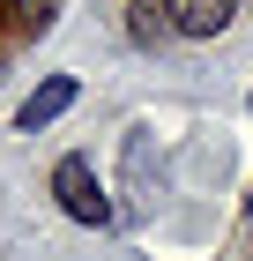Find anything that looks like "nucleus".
I'll use <instances>...</instances> for the list:
<instances>
[{
	"label": "nucleus",
	"instance_id": "39448f33",
	"mask_svg": "<svg viewBox=\"0 0 253 261\" xmlns=\"http://www.w3.org/2000/svg\"><path fill=\"white\" fill-rule=\"evenodd\" d=\"M52 8H60V0H15V22H22V30H45Z\"/></svg>",
	"mask_w": 253,
	"mask_h": 261
},
{
	"label": "nucleus",
	"instance_id": "f257e3e1",
	"mask_svg": "<svg viewBox=\"0 0 253 261\" xmlns=\"http://www.w3.org/2000/svg\"><path fill=\"white\" fill-rule=\"evenodd\" d=\"M52 194H60V209L75 224H112V201H104V187H97V172H90V157H60V172H52Z\"/></svg>",
	"mask_w": 253,
	"mask_h": 261
},
{
	"label": "nucleus",
	"instance_id": "f03ea898",
	"mask_svg": "<svg viewBox=\"0 0 253 261\" xmlns=\"http://www.w3.org/2000/svg\"><path fill=\"white\" fill-rule=\"evenodd\" d=\"M164 15H172L179 38H216V30H231L238 0H164Z\"/></svg>",
	"mask_w": 253,
	"mask_h": 261
},
{
	"label": "nucleus",
	"instance_id": "20e7f679",
	"mask_svg": "<svg viewBox=\"0 0 253 261\" xmlns=\"http://www.w3.org/2000/svg\"><path fill=\"white\" fill-rule=\"evenodd\" d=\"M164 30H172V15H156V8H134V38H142V45H164Z\"/></svg>",
	"mask_w": 253,
	"mask_h": 261
},
{
	"label": "nucleus",
	"instance_id": "7ed1b4c3",
	"mask_svg": "<svg viewBox=\"0 0 253 261\" xmlns=\"http://www.w3.org/2000/svg\"><path fill=\"white\" fill-rule=\"evenodd\" d=\"M67 105H75V75H52V82L38 90V97H30V105L15 112V127H22V135H38V127H52L60 112H67Z\"/></svg>",
	"mask_w": 253,
	"mask_h": 261
}]
</instances>
